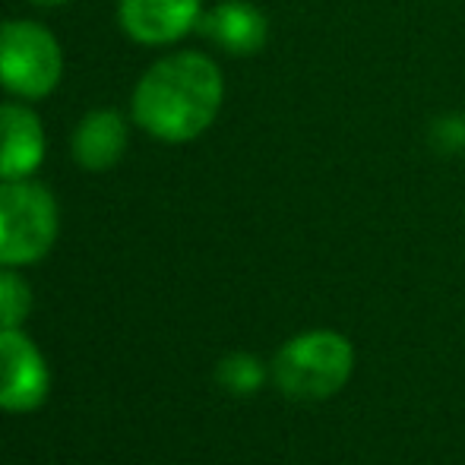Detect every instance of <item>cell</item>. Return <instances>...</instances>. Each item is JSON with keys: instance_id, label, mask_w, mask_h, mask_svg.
<instances>
[{"instance_id": "cell-1", "label": "cell", "mask_w": 465, "mask_h": 465, "mask_svg": "<svg viewBox=\"0 0 465 465\" xmlns=\"http://www.w3.org/2000/svg\"><path fill=\"white\" fill-rule=\"evenodd\" d=\"M225 80L215 61L178 51L155 61L134 89V121L162 143H190L215 124Z\"/></svg>"}, {"instance_id": "cell-2", "label": "cell", "mask_w": 465, "mask_h": 465, "mask_svg": "<svg viewBox=\"0 0 465 465\" xmlns=\"http://www.w3.org/2000/svg\"><path fill=\"white\" fill-rule=\"evenodd\" d=\"M355 368V349L332 330H313L294 336L279 349L272 361V380L288 399L317 402L330 399L349 383Z\"/></svg>"}, {"instance_id": "cell-3", "label": "cell", "mask_w": 465, "mask_h": 465, "mask_svg": "<svg viewBox=\"0 0 465 465\" xmlns=\"http://www.w3.org/2000/svg\"><path fill=\"white\" fill-rule=\"evenodd\" d=\"M57 238V203L51 190L23 181H0V266L42 260Z\"/></svg>"}, {"instance_id": "cell-4", "label": "cell", "mask_w": 465, "mask_h": 465, "mask_svg": "<svg viewBox=\"0 0 465 465\" xmlns=\"http://www.w3.org/2000/svg\"><path fill=\"white\" fill-rule=\"evenodd\" d=\"M64 76V51L57 38L35 19L0 23V86L35 102L57 89Z\"/></svg>"}, {"instance_id": "cell-5", "label": "cell", "mask_w": 465, "mask_h": 465, "mask_svg": "<svg viewBox=\"0 0 465 465\" xmlns=\"http://www.w3.org/2000/svg\"><path fill=\"white\" fill-rule=\"evenodd\" d=\"M48 399V368L23 330H0V409L32 411Z\"/></svg>"}, {"instance_id": "cell-6", "label": "cell", "mask_w": 465, "mask_h": 465, "mask_svg": "<svg viewBox=\"0 0 465 465\" xmlns=\"http://www.w3.org/2000/svg\"><path fill=\"white\" fill-rule=\"evenodd\" d=\"M203 0H121L117 23L140 45H172L196 29Z\"/></svg>"}, {"instance_id": "cell-7", "label": "cell", "mask_w": 465, "mask_h": 465, "mask_svg": "<svg viewBox=\"0 0 465 465\" xmlns=\"http://www.w3.org/2000/svg\"><path fill=\"white\" fill-rule=\"evenodd\" d=\"M200 35L232 57H251L263 51L270 38V19L247 0H222L196 23Z\"/></svg>"}, {"instance_id": "cell-8", "label": "cell", "mask_w": 465, "mask_h": 465, "mask_svg": "<svg viewBox=\"0 0 465 465\" xmlns=\"http://www.w3.org/2000/svg\"><path fill=\"white\" fill-rule=\"evenodd\" d=\"M45 159V127L32 108L16 102L0 104V181H23Z\"/></svg>"}, {"instance_id": "cell-9", "label": "cell", "mask_w": 465, "mask_h": 465, "mask_svg": "<svg viewBox=\"0 0 465 465\" xmlns=\"http://www.w3.org/2000/svg\"><path fill=\"white\" fill-rule=\"evenodd\" d=\"M74 159L86 172H108L121 162L124 149H127V124L117 111L98 108L89 111L74 130Z\"/></svg>"}, {"instance_id": "cell-10", "label": "cell", "mask_w": 465, "mask_h": 465, "mask_svg": "<svg viewBox=\"0 0 465 465\" xmlns=\"http://www.w3.org/2000/svg\"><path fill=\"white\" fill-rule=\"evenodd\" d=\"M215 380H219L222 390H228L232 396H251V392H257L260 386H263L266 368L253 355L234 351V355H228L219 361Z\"/></svg>"}, {"instance_id": "cell-11", "label": "cell", "mask_w": 465, "mask_h": 465, "mask_svg": "<svg viewBox=\"0 0 465 465\" xmlns=\"http://www.w3.org/2000/svg\"><path fill=\"white\" fill-rule=\"evenodd\" d=\"M32 311V288L19 272L0 270V330H16Z\"/></svg>"}, {"instance_id": "cell-12", "label": "cell", "mask_w": 465, "mask_h": 465, "mask_svg": "<svg viewBox=\"0 0 465 465\" xmlns=\"http://www.w3.org/2000/svg\"><path fill=\"white\" fill-rule=\"evenodd\" d=\"M430 146L440 153H460L465 149V117L462 114H443L430 124Z\"/></svg>"}, {"instance_id": "cell-13", "label": "cell", "mask_w": 465, "mask_h": 465, "mask_svg": "<svg viewBox=\"0 0 465 465\" xmlns=\"http://www.w3.org/2000/svg\"><path fill=\"white\" fill-rule=\"evenodd\" d=\"M38 6H61V4H70V0H32Z\"/></svg>"}]
</instances>
